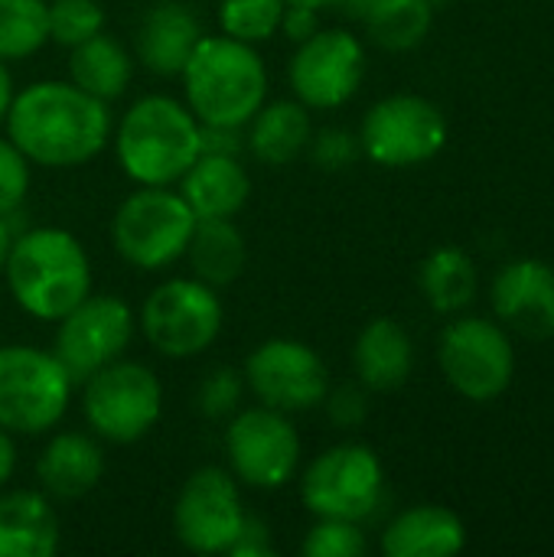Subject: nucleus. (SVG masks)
I'll return each instance as SVG.
<instances>
[{
	"instance_id": "c85d7f7f",
	"label": "nucleus",
	"mask_w": 554,
	"mask_h": 557,
	"mask_svg": "<svg viewBox=\"0 0 554 557\" xmlns=\"http://www.w3.org/2000/svg\"><path fill=\"white\" fill-rule=\"evenodd\" d=\"M49 0H0V62L36 55L49 42Z\"/></svg>"
},
{
	"instance_id": "37998d69",
	"label": "nucleus",
	"mask_w": 554,
	"mask_h": 557,
	"mask_svg": "<svg viewBox=\"0 0 554 557\" xmlns=\"http://www.w3.org/2000/svg\"><path fill=\"white\" fill-rule=\"evenodd\" d=\"M297 7H310V10H330V7H346V0H287Z\"/></svg>"
},
{
	"instance_id": "ea45409f",
	"label": "nucleus",
	"mask_w": 554,
	"mask_h": 557,
	"mask_svg": "<svg viewBox=\"0 0 554 557\" xmlns=\"http://www.w3.org/2000/svg\"><path fill=\"white\" fill-rule=\"evenodd\" d=\"M13 470H16V444H13V434L0 428V490L10 483Z\"/></svg>"
},
{
	"instance_id": "5701e85b",
	"label": "nucleus",
	"mask_w": 554,
	"mask_h": 557,
	"mask_svg": "<svg viewBox=\"0 0 554 557\" xmlns=\"http://www.w3.org/2000/svg\"><path fill=\"white\" fill-rule=\"evenodd\" d=\"M467 525L447 506H411L398 512L382 532V552L389 557H447L464 552Z\"/></svg>"
},
{
	"instance_id": "a878e982",
	"label": "nucleus",
	"mask_w": 554,
	"mask_h": 557,
	"mask_svg": "<svg viewBox=\"0 0 554 557\" xmlns=\"http://www.w3.org/2000/svg\"><path fill=\"white\" fill-rule=\"evenodd\" d=\"M193 277H199L209 287H229L242 277L248 248L245 235L232 219H196V228L189 235L186 255Z\"/></svg>"
},
{
	"instance_id": "dca6fc26",
	"label": "nucleus",
	"mask_w": 554,
	"mask_h": 557,
	"mask_svg": "<svg viewBox=\"0 0 554 557\" xmlns=\"http://www.w3.org/2000/svg\"><path fill=\"white\" fill-rule=\"evenodd\" d=\"M366 78V46L356 33L330 26L297 42L287 62L294 98L310 111H333L356 98Z\"/></svg>"
},
{
	"instance_id": "2f4dec72",
	"label": "nucleus",
	"mask_w": 554,
	"mask_h": 557,
	"mask_svg": "<svg viewBox=\"0 0 554 557\" xmlns=\"http://www.w3.org/2000/svg\"><path fill=\"white\" fill-rule=\"evenodd\" d=\"M369 552V539L359 522L346 519H313L300 542L304 557H362Z\"/></svg>"
},
{
	"instance_id": "a211bd4d",
	"label": "nucleus",
	"mask_w": 554,
	"mask_h": 557,
	"mask_svg": "<svg viewBox=\"0 0 554 557\" xmlns=\"http://www.w3.org/2000/svg\"><path fill=\"white\" fill-rule=\"evenodd\" d=\"M104 467H108V457L95 434L59 431L39 450L36 480H39V490L52 503H75L101 483Z\"/></svg>"
},
{
	"instance_id": "20e7f679",
	"label": "nucleus",
	"mask_w": 554,
	"mask_h": 557,
	"mask_svg": "<svg viewBox=\"0 0 554 557\" xmlns=\"http://www.w3.org/2000/svg\"><path fill=\"white\" fill-rule=\"evenodd\" d=\"M183 101L199 124L245 127L268 101V69L255 46L229 39L222 33L196 42L189 62L180 72Z\"/></svg>"
},
{
	"instance_id": "473e14b6",
	"label": "nucleus",
	"mask_w": 554,
	"mask_h": 557,
	"mask_svg": "<svg viewBox=\"0 0 554 557\" xmlns=\"http://www.w3.org/2000/svg\"><path fill=\"white\" fill-rule=\"evenodd\" d=\"M242 395H245V379L238 369L232 366H216L212 372H206V379L196 388V408L206 421H229L238 408H242Z\"/></svg>"
},
{
	"instance_id": "2eb2a0df",
	"label": "nucleus",
	"mask_w": 554,
	"mask_h": 557,
	"mask_svg": "<svg viewBox=\"0 0 554 557\" xmlns=\"http://www.w3.org/2000/svg\"><path fill=\"white\" fill-rule=\"evenodd\" d=\"M245 519L242 483L222 467H199L173 503V535L193 555H229Z\"/></svg>"
},
{
	"instance_id": "cd10ccee",
	"label": "nucleus",
	"mask_w": 554,
	"mask_h": 557,
	"mask_svg": "<svg viewBox=\"0 0 554 557\" xmlns=\"http://www.w3.org/2000/svg\"><path fill=\"white\" fill-rule=\"evenodd\" d=\"M369 39L389 52H405L424 42L434 23V0H372L362 10Z\"/></svg>"
},
{
	"instance_id": "f8f14e48",
	"label": "nucleus",
	"mask_w": 554,
	"mask_h": 557,
	"mask_svg": "<svg viewBox=\"0 0 554 557\" xmlns=\"http://www.w3.org/2000/svg\"><path fill=\"white\" fill-rule=\"evenodd\" d=\"M447 144V117L424 95H389L376 101L359 124L362 153L389 170H408L434 160Z\"/></svg>"
},
{
	"instance_id": "72a5a7b5",
	"label": "nucleus",
	"mask_w": 554,
	"mask_h": 557,
	"mask_svg": "<svg viewBox=\"0 0 554 557\" xmlns=\"http://www.w3.org/2000/svg\"><path fill=\"white\" fill-rule=\"evenodd\" d=\"M33 186V163L23 157V150L0 134V219H13Z\"/></svg>"
},
{
	"instance_id": "393cba45",
	"label": "nucleus",
	"mask_w": 554,
	"mask_h": 557,
	"mask_svg": "<svg viewBox=\"0 0 554 557\" xmlns=\"http://www.w3.org/2000/svg\"><path fill=\"white\" fill-rule=\"evenodd\" d=\"M131 78L134 52L108 29L69 49V82L104 104L118 101L131 88Z\"/></svg>"
},
{
	"instance_id": "9b49d317",
	"label": "nucleus",
	"mask_w": 554,
	"mask_h": 557,
	"mask_svg": "<svg viewBox=\"0 0 554 557\" xmlns=\"http://www.w3.org/2000/svg\"><path fill=\"white\" fill-rule=\"evenodd\" d=\"M438 362L447 385L473 401H496L516 375V352L509 330L483 317H457L438 339Z\"/></svg>"
},
{
	"instance_id": "7ed1b4c3",
	"label": "nucleus",
	"mask_w": 554,
	"mask_h": 557,
	"mask_svg": "<svg viewBox=\"0 0 554 557\" xmlns=\"http://www.w3.org/2000/svg\"><path fill=\"white\" fill-rule=\"evenodd\" d=\"M114 160L137 186H176L199 157V117L170 95L137 98L111 127Z\"/></svg>"
},
{
	"instance_id": "bb28decb",
	"label": "nucleus",
	"mask_w": 554,
	"mask_h": 557,
	"mask_svg": "<svg viewBox=\"0 0 554 557\" xmlns=\"http://www.w3.org/2000/svg\"><path fill=\"white\" fill-rule=\"evenodd\" d=\"M418 284H421V294H424V300H428V307L434 313L454 317V313L467 310L477 300L480 274H477L473 258L464 248L444 245V248H434L424 258Z\"/></svg>"
},
{
	"instance_id": "4468645a",
	"label": "nucleus",
	"mask_w": 554,
	"mask_h": 557,
	"mask_svg": "<svg viewBox=\"0 0 554 557\" xmlns=\"http://www.w3.org/2000/svg\"><path fill=\"white\" fill-rule=\"evenodd\" d=\"M242 379L258 405L284 414L313 411L330 392V369L320 352L287 336L258 343L242 366Z\"/></svg>"
},
{
	"instance_id": "c756f323",
	"label": "nucleus",
	"mask_w": 554,
	"mask_h": 557,
	"mask_svg": "<svg viewBox=\"0 0 554 557\" xmlns=\"http://www.w3.org/2000/svg\"><path fill=\"white\" fill-rule=\"evenodd\" d=\"M287 0H222L219 3V33L248 46H261L281 33Z\"/></svg>"
},
{
	"instance_id": "b1692460",
	"label": "nucleus",
	"mask_w": 554,
	"mask_h": 557,
	"mask_svg": "<svg viewBox=\"0 0 554 557\" xmlns=\"http://www.w3.org/2000/svg\"><path fill=\"white\" fill-rule=\"evenodd\" d=\"M245 127V147L264 166H287L291 160L307 153V144L313 137L310 108L297 98L264 101Z\"/></svg>"
},
{
	"instance_id": "f03ea898",
	"label": "nucleus",
	"mask_w": 554,
	"mask_h": 557,
	"mask_svg": "<svg viewBox=\"0 0 554 557\" xmlns=\"http://www.w3.org/2000/svg\"><path fill=\"white\" fill-rule=\"evenodd\" d=\"M13 304L42 323H56L91 294V261L82 242L56 225L16 232L3 261Z\"/></svg>"
},
{
	"instance_id": "f3484780",
	"label": "nucleus",
	"mask_w": 554,
	"mask_h": 557,
	"mask_svg": "<svg viewBox=\"0 0 554 557\" xmlns=\"http://www.w3.org/2000/svg\"><path fill=\"white\" fill-rule=\"evenodd\" d=\"M496 320L532 343L554 336V268L539 258L509 261L490 287Z\"/></svg>"
},
{
	"instance_id": "79ce46f5",
	"label": "nucleus",
	"mask_w": 554,
	"mask_h": 557,
	"mask_svg": "<svg viewBox=\"0 0 554 557\" xmlns=\"http://www.w3.org/2000/svg\"><path fill=\"white\" fill-rule=\"evenodd\" d=\"M10 242H13V228H10V219H0V274H3V261H7Z\"/></svg>"
},
{
	"instance_id": "0eeeda50",
	"label": "nucleus",
	"mask_w": 554,
	"mask_h": 557,
	"mask_svg": "<svg viewBox=\"0 0 554 557\" xmlns=\"http://www.w3.org/2000/svg\"><path fill=\"white\" fill-rule=\"evenodd\" d=\"M225 323L216 287L199 277H167L140 304L137 330L163 359H196L219 339Z\"/></svg>"
},
{
	"instance_id": "f704fd0d",
	"label": "nucleus",
	"mask_w": 554,
	"mask_h": 557,
	"mask_svg": "<svg viewBox=\"0 0 554 557\" xmlns=\"http://www.w3.org/2000/svg\"><path fill=\"white\" fill-rule=\"evenodd\" d=\"M307 153L320 170L340 173L359 160L362 147H359V134H353L346 127H320V131H313V137L307 144Z\"/></svg>"
},
{
	"instance_id": "423d86ee",
	"label": "nucleus",
	"mask_w": 554,
	"mask_h": 557,
	"mask_svg": "<svg viewBox=\"0 0 554 557\" xmlns=\"http://www.w3.org/2000/svg\"><path fill=\"white\" fill-rule=\"evenodd\" d=\"M75 382L39 346H0V428L13 437L49 434L69 411Z\"/></svg>"
},
{
	"instance_id": "1a4fd4ad",
	"label": "nucleus",
	"mask_w": 554,
	"mask_h": 557,
	"mask_svg": "<svg viewBox=\"0 0 554 557\" xmlns=\"http://www.w3.org/2000/svg\"><path fill=\"white\" fill-rule=\"evenodd\" d=\"M385 496V470L372 447L346 441L317 454L300 476V503L313 519L366 522Z\"/></svg>"
},
{
	"instance_id": "ddd939ff",
	"label": "nucleus",
	"mask_w": 554,
	"mask_h": 557,
	"mask_svg": "<svg viewBox=\"0 0 554 557\" xmlns=\"http://www.w3.org/2000/svg\"><path fill=\"white\" fill-rule=\"evenodd\" d=\"M137 333V317L118 294H88L56 320L52 356L72 375L75 388L98 369L124 359Z\"/></svg>"
},
{
	"instance_id": "aec40b11",
	"label": "nucleus",
	"mask_w": 554,
	"mask_h": 557,
	"mask_svg": "<svg viewBox=\"0 0 554 557\" xmlns=\"http://www.w3.org/2000/svg\"><path fill=\"white\" fill-rule=\"evenodd\" d=\"M176 189L196 219H235L251 199V176L238 157L199 153Z\"/></svg>"
},
{
	"instance_id": "9d476101",
	"label": "nucleus",
	"mask_w": 554,
	"mask_h": 557,
	"mask_svg": "<svg viewBox=\"0 0 554 557\" xmlns=\"http://www.w3.org/2000/svg\"><path fill=\"white\" fill-rule=\"evenodd\" d=\"M225 470L248 490H284L300 467V434L291 414L255 405L238 408L222 434Z\"/></svg>"
},
{
	"instance_id": "58836bf2",
	"label": "nucleus",
	"mask_w": 554,
	"mask_h": 557,
	"mask_svg": "<svg viewBox=\"0 0 554 557\" xmlns=\"http://www.w3.org/2000/svg\"><path fill=\"white\" fill-rule=\"evenodd\" d=\"M317 29H320V10L297 7V3H287V7H284L281 33H284L291 42H304V39H307V36H313Z\"/></svg>"
},
{
	"instance_id": "7c9ffc66",
	"label": "nucleus",
	"mask_w": 554,
	"mask_h": 557,
	"mask_svg": "<svg viewBox=\"0 0 554 557\" xmlns=\"http://www.w3.org/2000/svg\"><path fill=\"white\" fill-rule=\"evenodd\" d=\"M49 42L56 46H82L85 39L104 33V7L98 0H49Z\"/></svg>"
},
{
	"instance_id": "412c9836",
	"label": "nucleus",
	"mask_w": 554,
	"mask_h": 557,
	"mask_svg": "<svg viewBox=\"0 0 554 557\" xmlns=\"http://www.w3.org/2000/svg\"><path fill=\"white\" fill-rule=\"evenodd\" d=\"M356 382L369 392H395L411 379L415 369V339L392 317L369 320L353 343Z\"/></svg>"
},
{
	"instance_id": "f257e3e1",
	"label": "nucleus",
	"mask_w": 554,
	"mask_h": 557,
	"mask_svg": "<svg viewBox=\"0 0 554 557\" xmlns=\"http://www.w3.org/2000/svg\"><path fill=\"white\" fill-rule=\"evenodd\" d=\"M111 111L72 82L42 78L13 91L3 134L33 166L72 170L91 163L111 140Z\"/></svg>"
},
{
	"instance_id": "39448f33",
	"label": "nucleus",
	"mask_w": 554,
	"mask_h": 557,
	"mask_svg": "<svg viewBox=\"0 0 554 557\" xmlns=\"http://www.w3.org/2000/svg\"><path fill=\"white\" fill-rule=\"evenodd\" d=\"M196 215L173 186H137L111 215V245L137 271H163L183 261Z\"/></svg>"
},
{
	"instance_id": "4c0bfd02",
	"label": "nucleus",
	"mask_w": 554,
	"mask_h": 557,
	"mask_svg": "<svg viewBox=\"0 0 554 557\" xmlns=\"http://www.w3.org/2000/svg\"><path fill=\"white\" fill-rule=\"evenodd\" d=\"M232 557H264V555H274V542H271V529L261 522V519H255V516H248L245 519V529H242V535H238V542L232 545Z\"/></svg>"
},
{
	"instance_id": "e433bc0d",
	"label": "nucleus",
	"mask_w": 554,
	"mask_h": 557,
	"mask_svg": "<svg viewBox=\"0 0 554 557\" xmlns=\"http://www.w3.org/2000/svg\"><path fill=\"white\" fill-rule=\"evenodd\" d=\"M242 147H245L242 127H232V124H199V153L238 157Z\"/></svg>"
},
{
	"instance_id": "a19ab883",
	"label": "nucleus",
	"mask_w": 554,
	"mask_h": 557,
	"mask_svg": "<svg viewBox=\"0 0 554 557\" xmlns=\"http://www.w3.org/2000/svg\"><path fill=\"white\" fill-rule=\"evenodd\" d=\"M13 75L7 69V62H0V131H3V121H7V111H10V101H13Z\"/></svg>"
},
{
	"instance_id": "6e6552de",
	"label": "nucleus",
	"mask_w": 554,
	"mask_h": 557,
	"mask_svg": "<svg viewBox=\"0 0 554 557\" xmlns=\"http://www.w3.org/2000/svg\"><path fill=\"white\" fill-rule=\"evenodd\" d=\"M163 414V385L144 362L118 359L82 382V418L101 444H137Z\"/></svg>"
},
{
	"instance_id": "6ab92c4d",
	"label": "nucleus",
	"mask_w": 554,
	"mask_h": 557,
	"mask_svg": "<svg viewBox=\"0 0 554 557\" xmlns=\"http://www.w3.org/2000/svg\"><path fill=\"white\" fill-rule=\"evenodd\" d=\"M202 39V23L183 0H157L137 23L134 55L137 62L163 78H173L189 62L196 42Z\"/></svg>"
},
{
	"instance_id": "4be33fe9",
	"label": "nucleus",
	"mask_w": 554,
	"mask_h": 557,
	"mask_svg": "<svg viewBox=\"0 0 554 557\" xmlns=\"http://www.w3.org/2000/svg\"><path fill=\"white\" fill-rule=\"evenodd\" d=\"M59 539V512L42 490L0 493V557H49Z\"/></svg>"
},
{
	"instance_id": "c9c22d12",
	"label": "nucleus",
	"mask_w": 554,
	"mask_h": 557,
	"mask_svg": "<svg viewBox=\"0 0 554 557\" xmlns=\"http://www.w3.org/2000/svg\"><path fill=\"white\" fill-rule=\"evenodd\" d=\"M320 408H327V418L336 428L353 431V428H359L369 418V388L359 385V382L356 385H336V388L327 392Z\"/></svg>"
}]
</instances>
